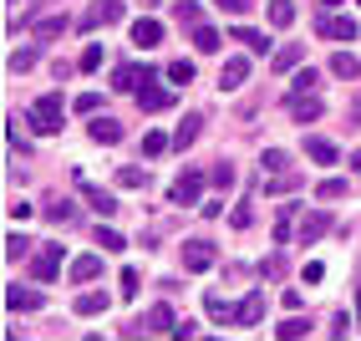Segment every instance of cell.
Returning a JSON list of instances; mask_svg holds the SVG:
<instances>
[{"label": "cell", "instance_id": "cell-28", "mask_svg": "<svg viewBox=\"0 0 361 341\" xmlns=\"http://www.w3.org/2000/svg\"><path fill=\"white\" fill-rule=\"evenodd\" d=\"M290 219H295V204H280V225H275V245L290 239Z\"/></svg>", "mask_w": 361, "mask_h": 341}, {"label": "cell", "instance_id": "cell-22", "mask_svg": "<svg viewBox=\"0 0 361 341\" xmlns=\"http://www.w3.org/2000/svg\"><path fill=\"white\" fill-rule=\"evenodd\" d=\"M204 133V117H183V128L173 133V148H188V143H194Z\"/></svg>", "mask_w": 361, "mask_h": 341}, {"label": "cell", "instance_id": "cell-27", "mask_svg": "<svg viewBox=\"0 0 361 341\" xmlns=\"http://www.w3.org/2000/svg\"><path fill=\"white\" fill-rule=\"evenodd\" d=\"M148 184V168H117V189H142Z\"/></svg>", "mask_w": 361, "mask_h": 341}, {"label": "cell", "instance_id": "cell-32", "mask_svg": "<svg viewBox=\"0 0 361 341\" xmlns=\"http://www.w3.org/2000/svg\"><path fill=\"white\" fill-rule=\"evenodd\" d=\"M275 336H310V321L305 316H290L285 326H275Z\"/></svg>", "mask_w": 361, "mask_h": 341}, {"label": "cell", "instance_id": "cell-17", "mask_svg": "<svg viewBox=\"0 0 361 341\" xmlns=\"http://www.w3.org/2000/svg\"><path fill=\"white\" fill-rule=\"evenodd\" d=\"M97 275H102L97 255H77V260H71V280H97Z\"/></svg>", "mask_w": 361, "mask_h": 341}, {"label": "cell", "instance_id": "cell-9", "mask_svg": "<svg viewBox=\"0 0 361 341\" xmlns=\"http://www.w3.org/2000/svg\"><path fill=\"white\" fill-rule=\"evenodd\" d=\"M259 316H264V296H259V290H250V296L234 306V326H259Z\"/></svg>", "mask_w": 361, "mask_h": 341}, {"label": "cell", "instance_id": "cell-14", "mask_svg": "<svg viewBox=\"0 0 361 341\" xmlns=\"http://www.w3.org/2000/svg\"><path fill=\"white\" fill-rule=\"evenodd\" d=\"M183 265H188V270H209V265H214V250L204 245V239H194V245H183Z\"/></svg>", "mask_w": 361, "mask_h": 341}, {"label": "cell", "instance_id": "cell-5", "mask_svg": "<svg viewBox=\"0 0 361 341\" xmlns=\"http://www.w3.org/2000/svg\"><path fill=\"white\" fill-rule=\"evenodd\" d=\"M321 112H326L321 92H295V97H290V117H295V123H316Z\"/></svg>", "mask_w": 361, "mask_h": 341}, {"label": "cell", "instance_id": "cell-12", "mask_svg": "<svg viewBox=\"0 0 361 341\" xmlns=\"http://www.w3.org/2000/svg\"><path fill=\"white\" fill-rule=\"evenodd\" d=\"M245 77H250V61H245V56H229L224 71H219V87L234 92V87H245Z\"/></svg>", "mask_w": 361, "mask_h": 341}, {"label": "cell", "instance_id": "cell-43", "mask_svg": "<svg viewBox=\"0 0 361 341\" xmlns=\"http://www.w3.org/2000/svg\"><path fill=\"white\" fill-rule=\"evenodd\" d=\"M214 6L229 11V16H245V11H250V0H214Z\"/></svg>", "mask_w": 361, "mask_h": 341}, {"label": "cell", "instance_id": "cell-25", "mask_svg": "<svg viewBox=\"0 0 361 341\" xmlns=\"http://www.w3.org/2000/svg\"><path fill=\"white\" fill-rule=\"evenodd\" d=\"M331 71H336V77H356L361 61H356L351 52H336V56H331Z\"/></svg>", "mask_w": 361, "mask_h": 341}, {"label": "cell", "instance_id": "cell-40", "mask_svg": "<svg viewBox=\"0 0 361 341\" xmlns=\"http://www.w3.org/2000/svg\"><path fill=\"white\" fill-rule=\"evenodd\" d=\"M71 26V20H41V26H36V36H61Z\"/></svg>", "mask_w": 361, "mask_h": 341}, {"label": "cell", "instance_id": "cell-24", "mask_svg": "<svg viewBox=\"0 0 361 341\" xmlns=\"http://www.w3.org/2000/svg\"><path fill=\"white\" fill-rule=\"evenodd\" d=\"M300 56H305V46L290 41V46H285V52L275 56V77H280V71H290V66H300Z\"/></svg>", "mask_w": 361, "mask_h": 341}, {"label": "cell", "instance_id": "cell-20", "mask_svg": "<svg viewBox=\"0 0 361 341\" xmlns=\"http://www.w3.org/2000/svg\"><path fill=\"white\" fill-rule=\"evenodd\" d=\"M219 41H224V36H219V31H214V26H204V20H199V26H194V46H199V52H204V56H214V52H219Z\"/></svg>", "mask_w": 361, "mask_h": 341}, {"label": "cell", "instance_id": "cell-4", "mask_svg": "<svg viewBox=\"0 0 361 341\" xmlns=\"http://www.w3.org/2000/svg\"><path fill=\"white\" fill-rule=\"evenodd\" d=\"M199 193H204V179L194 174V168H183V174L173 179V189H168V199L173 204H199Z\"/></svg>", "mask_w": 361, "mask_h": 341}, {"label": "cell", "instance_id": "cell-26", "mask_svg": "<svg viewBox=\"0 0 361 341\" xmlns=\"http://www.w3.org/2000/svg\"><path fill=\"white\" fill-rule=\"evenodd\" d=\"M316 193H321V199H346L351 184H346V179H321V184H316Z\"/></svg>", "mask_w": 361, "mask_h": 341}, {"label": "cell", "instance_id": "cell-37", "mask_svg": "<svg viewBox=\"0 0 361 341\" xmlns=\"http://www.w3.org/2000/svg\"><path fill=\"white\" fill-rule=\"evenodd\" d=\"M259 163H264V168H270V174H285V163H290V158H285L280 148H270V153H264Z\"/></svg>", "mask_w": 361, "mask_h": 341}, {"label": "cell", "instance_id": "cell-21", "mask_svg": "<svg viewBox=\"0 0 361 341\" xmlns=\"http://www.w3.org/2000/svg\"><path fill=\"white\" fill-rule=\"evenodd\" d=\"M290 20H295V6H290V0H270V26H275V31H285Z\"/></svg>", "mask_w": 361, "mask_h": 341}, {"label": "cell", "instance_id": "cell-11", "mask_svg": "<svg viewBox=\"0 0 361 341\" xmlns=\"http://www.w3.org/2000/svg\"><path fill=\"white\" fill-rule=\"evenodd\" d=\"M148 77H153V71H142V66H117L112 71V92H137Z\"/></svg>", "mask_w": 361, "mask_h": 341}, {"label": "cell", "instance_id": "cell-3", "mask_svg": "<svg viewBox=\"0 0 361 341\" xmlns=\"http://www.w3.org/2000/svg\"><path fill=\"white\" fill-rule=\"evenodd\" d=\"M61 260H66V245H41V255L31 260V275H36L41 285H51L56 270H61Z\"/></svg>", "mask_w": 361, "mask_h": 341}, {"label": "cell", "instance_id": "cell-35", "mask_svg": "<svg viewBox=\"0 0 361 341\" xmlns=\"http://www.w3.org/2000/svg\"><path fill=\"white\" fill-rule=\"evenodd\" d=\"M97 66H102V46H97V41H92V46H87V52H82V71H97Z\"/></svg>", "mask_w": 361, "mask_h": 341}, {"label": "cell", "instance_id": "cell-23", "mask_svg": "<svg viewBox=\"0 0 361 341\" xmlns=\"http://www.w3.org/2000/svg\"><path fill=\"white\" fill-rule=\"evenodd\" d=\"M142 326H148V331H173V311H168L163 301L148 311V321H142Z\"/></svg>", "mask_w": 361, "mask_h": 341}, {"label": "cell", "instance_id": "cell-7", "mask_svg": "<svg viewBox=\"0 0 361 341\" xmlns=\"http://www.w3.org/2000/svg\"><path fill=\"white\" fill-rule=\"evenodd\" d=\"M137 107L142 112H168V107H173V92L153 87V77H148V87H137Z\"/></svg>", "mask_w": 361, "mask_h": 341}, {"label": "cell", "instance_id": "cell-29", "mask_svg": "<svg viewBox=\"0 0 361 341\" xmlns=\"http://www.w3.org/2000/svg\"><path fill=\"white\" fill-rule=\"evenodd\" d=\"M97 245H102V250H112V255H123V250H128V239L117 234V229H97Z\"/></svg>", "mask_w": 361, "mask_h": 341}, {"label": "cell", "instance_id": "cell-8", "mask_svg": "<svg viewBox=\"0 0 361 341\" xmlns=\"http://www.w3.org/2000/svg\"><path fill=\"white\" fill-rule=\"evenodd\" d=\"M6 311L26 316V311H41V290H26V285H6Z\"/></svg>", "mask_w": 361, "mask_h": 341}, {"label": "cell", "instance_id": "cell-15", "mask_svg": "<svg viewBox=\"0 0 361 341\" xmlns=\"http://www.w3.org/2000/svg\"><path fill=\"white\" fill-rule=\"evenodd\" d=\"M107 306H112L107 290H82V296H77V316H97V311H107Z\"/></svg>", "mask_w": 361, "mask_h": 341}, {"label": "cell", "instance_id": "cell-46", "mask_svg": "<svg viewBox=\"0 0 361 341\" xmlns=\"http://www.w3.org/2000/svg\"><path fill=\"white\" fill-rule=\"evenodd\" d=\"M356 306H361V285H356ZM356 331H361V316H356Z\"/></svg>", "mask_w": 361, "mask_h": 341}, {"label": "cell", "instance_id": "cell-30", "mask_svg": "<svg viewBox=\"0 0 361 341\" xmlns=\"http://www.w3.org/2000/svg\"><path fill=\"white\" fill-rule=\"evenodd\" d=\"M234 41H245L250 52H270V41H264L259 31H250V26H239V31H234Z\"/></svg>", "mask_w": 361, "mask_h": 341}, {"label": "cell", "instance_id": "cell-34", "mask_svg": "<svg viewBox=\"0 0 361 341\" xmlns=\"http://www.w3.org/2000/svg\"><path fill=\"white\" fill-rule=\"evenodd\" d=\"M178 20H183V26H188V31H194V26H199V20H204V11H199V6H188V0H178Z\"/></svg>", "mask_w": 361, "mask_h": 341}, {"label": "cell", "instance_id": "cell-10", "mask_svg": "<svg viewBox=\"0 0 361 341\" xmlns=\"http://www.w3.org/2000/svg\"><path fill=\"white\" fill-rule=\"evenodd\" d=\"M163 41V26L153 16H142V20H133V46H142V52H153V46Z\"/></svg>", "mask_w": 361, "mask_h": 341}, {"label": "cell", "instance_id": "cell-13", "mask_svg": "<svg viewBox=\"0 0 361 341\" xmlns=\"http://www.w3.org/2000/svg\"><path fill=\"white\" fill-rule=\"evenodd\" d=\"M305 158H310V163H336V143L310 133V138H305Z\"/></svg>", "mask_w": 361, "mask_h": 341}, {"label": "cell", "instance_id": "cell-41", "mask_svg": "<svg viewBox=\"0 0 361 341\" xmlns=\"http://www.w3.org/2000/svg\"><path fill=\"white\" fill-rule=\"evenodd\" d=\"M321 280H326V265L310 260V265H305V285H321Z\"/></svg>", "mask_w": 361, "mask_h": 341}, {"label": "cell", "instance_id": "cell-16", "mask_svg": "<svg viewBox=\"0 0 361 341\" xmlns=\"http://www.w3.org/2000/svg\"><path fill=\"white\" fill-rule=\"evenodd\" d=\"M97 143H123V123H112V117H92V128H87Z\"/></svg>", "mask_w": 361, "mask_h": 341}, {"label": "cell", "instance_id": "cell-44", "mask_svg": "<svg viewBox=\"0 0 361 341\" xmlns=\"http://www.w3.org/2000/svg\"><path fill=\"white\" fill-rule=\"evenodd\" d=\"M137 296V270H123V301Z\"/></svg>", "mask_w": 361, "mask_h": 341}, {"label": "cell", "instance_id": "cell-38", "mask_svg": "<svg viewBox=\"0 0 361 341\" xmlns=\"http://www.w3.org/2000/svg\"><path fill=\"white\" fill-rule=\"evenodd\" d=\"M20 255H26V234H11L6 239V260H20Z\"/></svg>", "mask_w": 361, "mask_h": 341}, {"label": "cell", "instance_id": "cell-31", "mask_svg": "<svg viewBox=\"0 0 361 341\" xmlns=\"http://www.w3.org/2000/svg\"><path fill=\"white\" fill-rule=\"evenodd\" d=\"M46 219H56V225H66V219H71V199H46Z\"/></svg>", "mask_w": 361, "mask_h": 341}, {"label": "cell", "instance_id": "cell-1", "mask_svg": "<svg viewBox=\"0 0 361 341\" xmlns=\"http://www.w3.org/2000/svg\"><path fill=\"white\" fill-rule=\"evenodd\" d=\"M31 128L36 133H61V97H41V102L31 107Z\"/></svg>", "mask_w": 361, "mask_h": 341}, {"label": "cell", "instance_id": "cell-36", "mask_svg": "<svg viewBox=\"0 0 361 341\" xmlns=\"http://www.w3.org/2000/svg\"><path fill=\"white\" fill-rule=\"evenodd\" d=\"M163 148H168V138H163V133H148V138H142V153H148V158H158Z\"/></svg>", "mask_w": 361, "mask_h": 341}, {"label": "cell", "instance_id": "cell-45", "mask_svg": "<svg viewBox=\"0 0 361 341\" xmlns=\"http://www.w3.org/2000/svg\"><path fill=\"white\" fill-rule=\"evenodd\" d=\"M295 92H316V71H300V77H295Z\"/></svg>", "mask_w": 361, "mask_h": 341}, {"label": "cell", "instance_id": "cell-6", "mask_svg": "<svg viewBox=\"0 0 361 341\" xmlns=\"http://www.w3.org/2000/svg\"><path fill=\"white\" fill-rule=\"evenodd\" d=\"M316 36H326V41H351V36H356V20H351V16H321V20H316Z\"/></svg>", "mask_w": 361, "mask_h": 341}, {"label": "cell", "instance_id": "cell-18", "mask_svg": "<svg viewBox=\"0 0 361 341\" xmlns=\"http://www.w3.org/2000/svg\"><path fill=\"white\" fill-rule=\"evenodd\" d=\"M331 229V214H305V225H300V239L305 245H316V239Z\"/></svg>", "mask_w": 361, "mask_h": 341}, {"label": "cell", "instance_id": "cell-47", "mask_svg": "<svg viewBox=\"0 0 361 341\" xmlns=\"http://www.w3.org/2000/svg\"><path fill=\"white\" fill-rule=\"evenodd\" d=\"M11 6H20V0H11Z\"/></svg>", "mask_w": 361, "mask_h": 341}, {"label": "cell", "instance_id": "cell-2", "mask_svg": "<svg viewBox=\"0 0 361 341\" xmlns=\"http://www.w3.org/2000/svg\"><path fill=\"white\" fill-rule=\"evenodd\" d=\"M123 0H92V11L82 16V31H97V26H117L123 20Z\"/></svg>", "mask_w": 361, "mask_h": 341}, {"label": "cell", "instance_id": "cell-42", "mask_svg": "<svg viewBox=\"0 0 361 341\" xmlns=\"http://www.w3.org/2000/svg\"><path fill=\"white\" fill-rule=\"evenodd\" d=\"M209 179H214V184H219V189H229V184H234V168H229V163H219V168H214V174H209Z\"/></svg>", "mask_w": 361, "mask_h": 341}, {"label": "cell", "instance_id": "cell-39", "mask_svg": "<svg viewBox=\"0 0 361 341\" xmlns=\"http://www.w3.org/2000/svg\"><path fill=\"white\" fill-rule=\"evenodd\" d=\"M26 66H36V46H31V52H16V56H11V71H26Z\"/></svg>", "mask_w": 361, "mask_h": 341}, {"label": "cell", "instance_id": "cell-33", "mask_svg": "<svg viewBox=\"0 0 361 341\" xmlns=\"http://www.w3.org/2000/svg\"><path fill=\"white\" fill-rule=\"evenodd\" d=\"M168 82H194V61H173V66H168Z\"/></svg>", "mask_w": 361, "mask_h": 341}, {"label": "cell", "instance_id": "cell-19", "mask_svg": "<svg viewBox=\"0 0 361 341\" xmlns=\"http://www.w3.org/2000/svg\"><path fill=\"white\" fill-rule=\"evenodd\" d=\"M82 199L97 209V214H112V209H117V204H112V193H107V189H97V184H82Z\"/></svg>", "mask_w": 361, "mask_h": 341}, {"label": "cell", "instance_id": "cell-48", "mask_svg": "<svg viewBox=\"0 0 361 341\" xmlns=\"http://www.w3.org/2000/svg\"><path fill=\"white\" fill-rule=\"evenodd\" d=\"M356 6H361V0H356Z\"/></svg>", "mask_w": 361, "mask_h": 341}]
</instances>
